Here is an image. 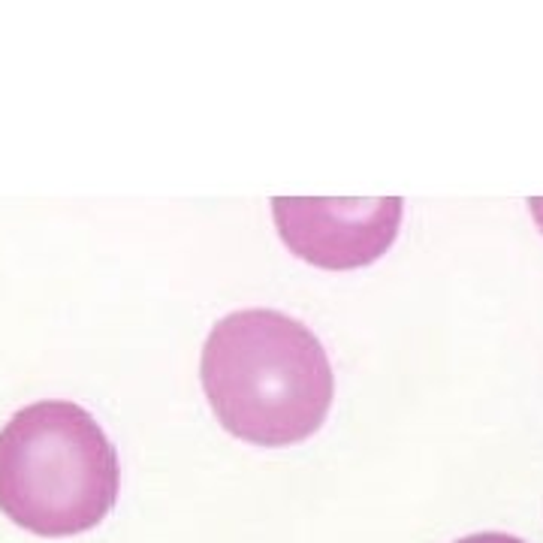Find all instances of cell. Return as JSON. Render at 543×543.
<instances>
[{
  "mask_svg": "<svg viewBox=\"0 0 543 543\" xmlns=\"http://www.w3.org/2000/svg\"><path fill=\"white\" fill-rule=\"evenodd\" d=\"M529 208H531V214L538 217V226L543 230V199H529Z\"/></svg>",
  "mask_w": 543,
  "mask_h": 543,
  "instance_id": "cell-5",
  "label": "cell"
},
{
  "mask_svg": "<svg viewBox=\"0 0 543 543\" xmlns=\"http://www.w3.org/2000/svg\"><path fill=\"white\" fill-rule=\"evenodd\" d=\"M405 203L386 199H272L281 242L317 269H362L393 248Z\"/></svg>",
  "mask_w": 543,
  "mask_h": 543,
  "instance_id": "cell-3",
  "label": "cell"
},
{
  "mask_svg": "<svg viewBox=\"0 0 543 543\" xmlns=\"http://www.w3.org/2000/svg\"><path fill=\"white\" fill-rule=\"evenodd\" d=\"M121 465L81 405L49 398L0 429V513L36 538H76L112 513Z\"/></svg>",
  "mask_w": 543,
  "mask_h": 543,
  "instance_id": "cell-2",
  "label": "cell"
},
{
  "mask_svg": "<svg viewBox=\"0 0 543 543\" xmlns=\"http://www.w3.org/2000/svg\"><path fill=\"white\" fill-rule=\"evenodd\" d=\"M459 543H522L513 534H501V531H483V534H471V538H462Z\"/></svg>",
  "mask_w": 543,
  "mask_h": 543,
  "instance_id": "cell-4",
  "label": "cell"
},
{
  "mask_svg": "<svg viewBox=\"0 0 543 543\" xmlns=\"http://www.w3.org/2000/svg\"><path fill=\"white\" fill-rule=\"evenodd\" d=\"M217 423L253 447H290L320 432L335 398V375L320 338L275 308L221 317L199 359Z\"/></svg>",
  "mask_w": 543,
  "mask_h": 543,
  "instance_id": "cell-1",
  "label": "cell"
}]
</instances>
